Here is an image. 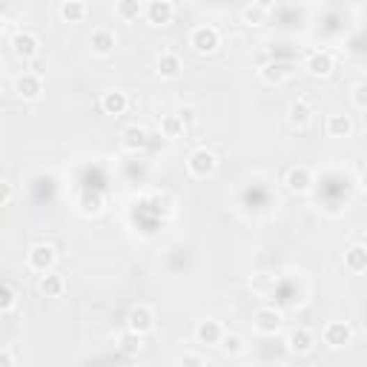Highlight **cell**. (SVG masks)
Returning a JSON list of instances; mask_svg holds the SVG:
<instances>
[{
  "instance_id": "cell-1",
  "label": "cell",
  "mask_w": 367,
  "mask_h": 367,
  "mask_svg": "<svg viewBox=\"0 0 367 367\" xmlns=\"http://www.w3.org/2000/svg\"><path fill=\"white\" fill-rule=\"evenodd\" d=\"M218 169V155L212 150H207V146H198V150H192L189 158H187V173L192 178H212Z\"/></svg>"
},
{
  "instance_id": "cell-2",
  "label": "cell",
  "mask_w": 367,
  "mask_h": 367,
  "mask_svg": "<svg viewBox=\"0 0 367 367\" xmlns=\"http://www.w3.org/2000/svg\"><path fill=\"white\" fill-rule=\"evenodd\" d=\"M189 46L195 55H215L218 46H221V35L215 26H195L189 32Z\"/></svg>"
},
{
  "instance_id": "cell-3",
  "label": "cell",
  "mask_w": 367,
  "mask_h": 367,
  "mask_svg": "<svg viewBox=\"0 0 367 367\" xmlns=\"http://www.w3.org/2000/svg\"><path fill=\"white\" fill-rule=\"evenodd\" d=\"M55 261H58V250L52 244H35V247L26 253V264L35 273H49L55 267Z\"/></svg>"
},
{
  "instance_id": "cell-4",
  "label": "cell",
  "mask_w": 367,
  "mask_h": 367,
  "mask_svg": "<svg viewBox=\"0 0 367 367\" xmlns=\"http://www.w3.org/2000/svg\"><path fill=\"white\" fill-rule=\"evenodd\" d=\"M281 322H284V315L281 310L276 307H258L253 313V327L261 333V336H276L281 330Z\"/></svg>"
},
{
  "instance_id": "cell-5",
  "label": "cell",
  "mask_w": 367,
  "mask_h": 367,
  "mask_svg": "<svg viewBox=\"0 0 367 367\" xmlns=\"http://www.w3.org/2000/svg\"><path fill=\"white\" fill-rule=\"evenodd\" d=\"M12 52H15V58H20L23 63L26 61H35L38 58V52H40V40H38V35L35 32H17L15 38H12Z\"/></svg>"
},
{
  "instance_id": "cell-6",
  "label": "cell",
  "mask_w": 367,
  "mask_h": 367,
  "mask_svg": "<svg viewBox=\"0 0 367 367\" xmlns=\"http://www.w3.org/2000/svg\"><path fill=\"white\" fill-rule=\"evenodd\" d=\"M322 341L330 348V350H341V348H348L350 341H353V327L348 322H330L322 333Z\"/></svg>"
},
{
  "instance_id": "cell-7",
  "label": "cell",
  "mask_w": 367,
  "mask_h": 367,
  "mask_svg": "<svg viewBox=\"0 0 367 367\" xmlns=\"http://www.w3.org/2000/svg\"><path fill=\"white\" fill-rule=\"evenodd\" d=\"M15 95L20 101H38L43 95V78L35 75V72H23V75H17V81H15Z\"/></svg>"
},
{
  "instance_id": "cell-8",
  "label": "cell",
  "mask_w": 367,
  "mask_h": 367,
  "mask_svg": "<svg viewBox=\"0 0 367 367\" xmlns=\"http://www.w3.org/2000/svg\"><path fill=\"white\" fill-rule=\"evenodd\" d=\"M127 330H135V333H141V336L153 333V330H155V313L146 307V304L132 307L130 315H127Z\"/></svg>"
},
{
  "instance_id": "cell-9",
  "label": "cell",
  "mask_w": 367,
  "mask_h": 367,
  "mask_svg": "<svg viewBox=\"0 0 367 367\" xmlns=\"http://www.w3.org/2000/svg\"><path fill=\"white\" fill-rule=\"evenodd\" d=\"M284 187L290 192H296V195H304V192L313 189V173L307 166H290L287 175H284Z\"/></svg>"
},
{
  "instance_id": "cell-10",
  "label": "cell",
  "mask_w": 367,
  "mask_h": 367,
  "mask_svg": "<svg viewBox=\"0 0 367 367\" xmlns=\"http://www.w3.org/2000/svg\"><path fill=\"white\" fill-rule=\"evenodd\" d=\"M181 69H184V63H181V55H178V52H161V55L155 58V75L164 78V81L178 78Z\"/></svg>"
},
{
  "instance_id": "cell-11",
  "label": "cell",
  "mask_w": 367,
  "mask_h": 367,
  "mask_svg": "<svg viewBox=\"0 0 367 367\" xmlns=\"http://www.w3.org/2000/svg\"><path fill=\"white\" fill-rule=\"evenodd\" d=\"M175 17V6L169 3V0H150V6H146V20L153 23V26H169Z\"/></svg>"
},
{
  "instance_id": "cell-12",
  "label": "cell",
  "mask_w": 367,
  "mask_h": 367,
  "mask_svg": "<svg viewBox=\"0 0 367 367\" xmlns=\"http://www.w3.org/2000/svg\"><path fill=\"white\" fill-rule=\"evenodd\" d=\"M313 348H315V336H313L310 330H304V327L292 330V333L287 336V350H290L292 356H307V353H313Z\"/></svg>"
},
{
  "instance_id": "cell-13",
  "label": "cell",
  "mask_w": 367,
  "mask_h": 367,
  "mask_svg": "<svg viewBox=\"0 0 367 367\" xmlns=\"http://www.w3.org/2000/svg\"><path fill=\"white\" fill-rule=\"evenodd\" d=\"M38 292L43 299H61L63 292H66V281H63V276H58V273H40V279H38Z\"/></svg>"
},
{
  "instance_id": "cell-14",
  "label": "cell",
  "mask_w": 367,
  "mask_h": 367,
  "mask_svg": "<svg viewBox=\"0 0 367 367\" xmlns=\"http://www.w3.org/2000/svg\"><path fill=\"white\" fill-rule=\"evenodd\" d=\"M258 75H261V81H264V84H270V86H281V84L292 75V69H290V63L270 61V63H264V66L258 69Z\"/></svg>"
},
{
  "instance_id": "cell-15",
  "label": "cell",
  "mask_w": 367,
  "mask_h": 367,
  "mask_svg": "<svg viewBox=\"0 0 367 367\" xmlns=\"http://www.w3.org/2000/svg\"><path fill=\"white\" fill-rule=\"evenodd\" d=\"M120 143H124L130 153H138L150 143V130H146L143 124H130L124 132H120Z\"/></svg>"
},
{
  "instance_id": "cell-16",
  "label": "cell",
  "mask_w": 367,
  "mask_h": 367,
  "mask_svg": "<svg viewBox=\"0 0 367 367\" xmlns=\"http://www.w3.org/2000/svg\"><path fill=\"white\" fill-rule=\"evenodd\" d=\"M89 46H92V52L97 58H107L115 52V46H118V38L112 29H95L92 38H89Z\"/></svg>"
},
{
  "instance_id": "cell-17",
  "label": "cell",
  "mask_w": 367,
  "mask_h": 367,
  "mask_svg": "<svg viewBox=\"0 0 367 367\" xmlns=\"http://www.w3.org/2000/svg\"><path fill=\"white\" fill-rule=\"evenodd\" d=\"M221 338H224V330L221 325H218L215 319H207V322H198V327H195V341L198 345H221Z\"/></svg>"
},
{
  "instance_id": "cell-18",
  "label": "cell",
  "mask_w": 367,
  "mask_h": 367,
  "mask_svg": "<svg viewBox=\"0 0 367 367\" xmlns=\"http://www.w3.org/2000/svg\"><path fill=\"white\" fill-rule=\"evenodd\" d=\"M304 69H307V75H313V78H330L333 75V58L327 52H313L307 58Z\"/></svg>"
},
{
  "instance_id": "cell-19",
  "label": "cell",
  "mask_w": 367,
  "mask_h": 367,
  "mask_svg": "<svg viewBox=\"0 0 367 367\" xmlns=\"http://www.w3.org/2000/svg\"><path fill=\"white\" fill-rule=\"evenodd\" d=\"M127 107H130L127 92H120V89H109V92H104V95H101V109H104L107 115H124V112H127Z\"/></svg>"
},
{
  "instance_id": "cell-20",
  "label": "cell",
  "mask_w": 367,
  "mask_h": 367,
  "mask_svg": "<svg viewBox=\"0 0 367 367\" xmlns=\"http://www.w3.org/2000/svg\"><path fill=\"white\" fill-rule=\"evenodd\" d=\"M78 212L81 215H101L104 212V195L101 192H95V189H84L78 195Z\"/></svg>"
},
{
  "instance_id": "cell-21",
  "label": "cell",
  "mask_w": 367,
  "mask_h": 367,
  "mask_svg": "<svg viewBox=\"0 0 367 367\" xmlns=\"http://www.w3.org/2000/svg\"><path fill=\"white\" fill-rule=\"evenodd\" d=\"M58 15H61L63 23H81L89 15V9H86L84 0H63V3L58 6Z\"/></svg>"
},
{
  "instance_id": "cell-22",
  "label": "cell",
  "mask_w": 367,
  "mask_h": 367,
  "mask_svg": "<svg viewBox=\"0 0 367 367\" xmlns=\"http://www.w3.org/2000/svg\"><path fill=\"white\" fill-rule=\"evenodd\" d=\"M345 267L350 273H367V247L364 244H353V247H348Z\"/></svg>"
},
{
  "instance_id": "cell-23",
  "label": "cell",
  "mask_w": 367,
  "mask_h": 367,
  "mask_svg": "<svg viewBox=\"0 0 367 367\" xmlns=\"http://www.w3.org/2000/svg\"><path fill=\"white\" fill-rule=\"evenodd\" d=\"M187 124L181 120V115L175 112V115H164L161 118V135L164 138H169V141H178V138H184L187 135Z\"/></svg>"
},
{
  "instance_id": "cell-24",
  "label": "cell",
  "mask_w": 367,
  "mask_h": 367,
  "mask_svg": "<svg viewBox=\"0 0 367 367\" xmlns=\"http://www.w3.org/2000/svg\"><path fill=\"white\" fill-rule=\"evenodd\" d=\"M287 118H290V124L292 127H307L310 120H313V107L307 104V101H292L290 104V109H287Z\"/></svg>"
},
{
  "instance_id": "cell-25",
  "label": "cell",
  "mask_w": 367,
  "mask_h": 367,
  "mask_svg": "<svg viewBox=\"0 0 367 367\" xmlns=\"http://www.w3.org/2000/svg\"><path fill=\"white\" fill-rule=\"evenodd\" d=\"M353 132V118L350 115H330L327 118V135L330 138H348Z\"/></svg>"
},
{
  "instance_id": "cell-26",
  "label": "cell",
  "mask_w": 367,
  "mask_h": 367,
  "mask_svg": "<svg viewBox=\"0 0 367 367\" xmlns=\"http://www.w3.org/2000/svg\"><path fill=\"white\" fill-rule=\"evenodd\" d=\"M118 348H120V353H124V356H138L143 350V336L135 333V330H127L124 336L118 338Z\"/></svg>"
},
{
  "instance_id": "cell-27",
  "label": "cell",
  "mask_w": 367,
  "mask_h": 367,
  "mask_svg": "<svg viewBox=\"0 0 367 367\" xmlns=\"http://www.w3.org/2000/svg\"><path fill=\"white\" fill-rule=\"evenodd\" d=\"M115 12H118V17L120 20H138L141 15H146V9H143V3L141 0H118V6H115Z\"/></svg>"
},
{
  "instance_id": "cell-28",
  "label": "cell",
  "mask_w": 367,
  "mask_h": 367,
  "mask_svg": "<svg viewBox=\"0 0 367 367\" xmlns=\"http://www.w3.org/2000/svg\"><path fill=\"white\" fill-rule=\"evenodd\" d=\"M15 304H17V290L9 281H3V287H0V313H12Z\"/></svg>"
},
{
  "instance_id": "cell-29",
  "label": "cell",
  "mask_w": 367,
  "mask_h": 367,
  "mask_svg": "<svg viewBox=\"0 0 367 367\" xmlns=\"http://www.w3.org/2000/svg\"><path fill=\"white\" fill-rule=\"evenodd\" d=\"M264 20H267V9H261L258 3L244 9V23H247V26H261Z\"/></svg>"
},
{
  "instance_id": "cell-30",
  "label": "cell",
  "mask_w": 367,
  "mask_h": 367,
  "mask_svg": "<svg viewBox=\"0 0 367 367\" xmlns=\"http://www.w3.org/2000/svg\"><path fill=\"white\" fill-rule=\"evenodd\" d=\"M218 348H221L227 356H238L244 350V341H241V336H227L224 333V338H221V345H218Z\"/></svg>"
},
{
  "instance_id": "cell-31",
  "label": "cell",
  "mask_w": 367,
  "mask_h": 367,
  "mask_svg": "<svg viewBox=\"0 0 367 367\" xmlns=\"http://www.w3.org/2000/svg\"><path fill=\"white\" fill-rule=\"evenodd\" d=\"M353 104H356L359 109H367V84H359V86L353 89Z\"/></svg>"
},
{
  "instance_id": "cell-32",
  "label": "cell",
  "mask_w": 367,
  "mask_h": 367,
  "mask_svg": "<svg viewBox=\"0 0 367 367\" xmlns=\"http://www.w3.org/2000/svg\"><path fill=\"white\" fill-rule=\"evenodd\" d=\"M178 115H181V120H184L187 127H195V120H198V115H195V109H192V107H181V109H178Z\"/></svg>"
},
{
  "instance_id": "cell-33",
  "label": "cell",
  "mask_w": 367,
  "mask_h": 367,
  "mask_svg": "<svg viewBox=\"0 0 367 367\" xmlns=\"http://www.w3.org/2000/svg\"><path fill=\"white\" fill-rule=\"evenodd\" d=\"M178 364H207V359L198 356V353H184V356L178 359Z\"/></svg>"
},
{
  "instance_id": "cell-34",
  "label": "cell",
  "mask_w": 367,
  "mask_h": 367,
  "mask_svg": "<svg viewBox=\"0 0 367 367\" xmlns=\"http://www.w3.org/2000/svg\"><path fill=\"white\" fill-rule=\"evenodd\" d=\"M15 364V356L9 350H0V367H12Z\"/></svg>"
},
{
  "instance_id": "cell-35",
  "label": "cell",
  "mask_w": 367,
  "mask_h": 367,
  "mask_svg": "<svg viewBox=\"0 0 367 367\" xmlns=\"http://www.w3.org/2000/svg\"><path fill=\"white\" fill-rule=\"evenodd\" d=\"M3 204H12V184H3Z\"/></svg>"
},
{
  "instance_id": "cell-36",
  "label": "cell",
  "mask_w": 367,
  "mask_h": 367,
  "mask_svg": "<svg viewBox=\"0 0 367 367\" xmlns=\"http://www.w3.org/2000/svg\"><path fill=\"white\" fill-rule=\"evenodd\" d=\"M359 187H361V192L367 195V169H364V173L359 175Z\"/></svg>"
},
{
  "instance_id": "cell-37",
  "label": "cell",
  "mask_w": 367,
  "mask_h": 367,
  "mask_svg": "<svg viewBox=\"0 0 367 367\" xmlns=\"http://www.w3.org/2000/svg\"><path fill=\"white\" fill-rule=\"evenodd\" d=\"M256 3H258L261 9H270V3H273V0H256Z\"/></svg>"
}]
</instances>
